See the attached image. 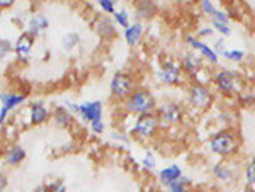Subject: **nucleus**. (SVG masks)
<instances>
[{
  "mask_svg": "<svg viewBox=\"0 0 255 192\" xmlns=\"http://www.w3.org/2000/svg\"><path fill=\"white\" fill-rule=\"evenodd\" d=\"M96 3L106 15H113L118 10V0H96Z\"/></svg>",
  "mask_w": 255,
  "mask_h": 192,
  "instance_id": "33",
  "label": "nucleus"
},
{
  "mask_svg": "<svg viewBox=\"0 0 255 192\" xmlns=\"http://www.w3.org/2000/svg\"><path fill=\"white\" fill-rule=\"evenodd\" d=\"M157 96L150 91L145 85H138V89L131 94L128 99L123 102V109L128 116H143V114H150L157 111Z\"/></svg>",
  "mask_w": 255,
  "mask_h": 192,
  "instance_id": "4",
  "label": "nucleus"
},
{
  "mask_svg": "<svg viewBox=\"0 0 255 192\" xmlns=\"http://www.w3.org/2000/svg\"><path fill=\"white\" fill-rule=\"evenodd\" d=\"M48 27H49V20L43 12L34 14L29 19V22H27V32H29L32 38H39V36H43L44 32L48 31Z\"/></svg>",
  "mask_w": 255,
  "mask_h": 192,
  "instance_id": "19",
  "label": "nucleus"
},
{
  "mask_svg": "<svg viewBox=\"0 0 255 192\" xmlns=\"http://www.w3.org/2000/svg\"><path fill=\"white\" fill-rule=\"evenodd\" d=\"M51 119L56 128H70V126L73 124V114L67 111L63 105H60V107H56L55 111H53Z\"/></svg>",
  "mask_w": 255,
  "mask_h": 192,
  "instance_id": "23",
  "label": "nucleus"
},
{
  "mask_svg": "<svg viewBox=\"0 0 255 192\" xmlns=\"http://www.w3.org/2000/svg\"><path fill=\"white\" fill-rule=\"evenodd\" d=\"M208 152L220 160H232L240 153L242 138L237 128H220L208 136Z\"/></svg>",
  "mask_w": 255,
  "mask_h": 192,
  "instance_id": "1",
  "label": "nucleus"
},
{
  "mask_svg": "<svg viewBox=\"0 0 255 192\" xmlns=\"http://www.w3.org/2000/svg\"><path fill=\"white\" fill-rule=\"evenodd\" d=\"M77 116L80 117L82 122L89 124L90 131L96 136H101L106 131L104 124V104L101 100H87L79 104Z\"/></svg>",
  "mask_w": 255,
  "mask_h": 192,
  "instance_id": "7",
  "label": "nucleus"
},
{
  "mask_svg": "<svg viewBox=\"0 0 255 192\" xmlns=\"http://www.w3.org/2000/svg\"><path fill=\"white\" fill-rule=\"evenodd\" d=\"M80 44V34L79 32H67L61 38V50L63 51H73Z\"/></svg>",
  "mask_w": 255,
  "mask_h": 192,
  "instance_id": "25",
  "label": "nucleus"
},
{
  "mask_svg": "<svg viewBox=\"0 0 255 192\" xmlns=\"http://www.w3.org/2000/svg\"><path fill=\"white\" fill-rule=\"evenodd\" d=\"M237 100L242 107H255V96L249 91H242L237 96Z\"/></svg>",
  "mask_w": 255,
  "mask_h": 192,
  "instance_id": "32",
  "label": "nucleus"
},
{
  "mask_svg": "<svg viewBox=\"0 0 255 192\" xmlns=\"http://www.w3.org/2000/svg\"><path fill=\"white\" fill-rule=\"evenodd\" d=\"M44 189H46V192H67V186L61 179H55V181L48 182Z\"/></svg>",
  "mask_w": 255,
  "mask_h": 192,
  "instance_id": "36",
  "label": "nucleus"
},
{
  "mask_svg": "<svg viewBox=\"0 0 255 192\" xmlns=\"http://www.w3.org/2000/svg\"><path fill=\"white\" fill-rule=\"evenodd\" d=\"M160 5L157 0H136L134 2V20L148 22L158 15Z\"/></svg>",
  "mask_w": 255,
  "mask_h": 192,
  "instance_id": "15",
  "label": "nucleus"
},
{
  "mask_svg": "<svg viewBox=\"0 0 255 192\" xmlns=\"http://www.w3.org/2000/svg\"><path fill=\"white\" fill-rule=\"evenodd\" d=\"M215 121L221 128H237L238 124V112L232 107H221L216 112Z\"/></svg>",
  "mask_w": 255,
  "mask_h": 192,
  "instance_id": "21",
  "label": "nucleus"
},
{
  "mask_svg": "<svg viewBox=\"0 0 255 192\" xmlns=\"http://www.w3.org/2000/svg\"><path fill=\"white\" fill-rule=\"evenodd\" d=\"M182 177H184V172H182V169H180L179 163H168V165L162 167L157 174V181L163 189H168L172 184H175Z\"/></svg>",
  "mask_w": 255,
  "mask_h": 192,
  "instance_id": "16",
  "label": "nucleus"
},
{
  "mask_svg": "<svg viewBox=\"0 0 255 192\" xmlns=\"http://www.w3.org/2000/svg\"><path fill=\"white\" fill-rule=\"evenodd\" d=\"M211 48L218 53V55L221 56V55H223V53L226 51V39H225V38H221V36H218V38L213 39Z\"/></svg>",
  "mask_w": 255,
  "mask_h": 192,
  "instance_id": "38",
  "label": "nucleus"
},
{
  "mask_svg": "<svg viewBox=\"0 0 255 192\" xmlns=\"http://www.w3.org/2000/svg\"><path fill=\"white\" fill-rule=\"evenodd\" d=\"M184 43H186L187 46H189V50L197 53L201 58L206 61V65H209V67H220L221 56L218 55L215 50H213L211 44L204 43V41L197 38L196 34H186V38H184Z\"/></svg>",
  "mask_w": 255,
  "mask_h": 192,
  "instance_id": "11",
  "label": "nucleus"
},
{
  "mask_svg": "<svg viewBox=\"0 0 255 192\" xmlns=\"http://www.w3.org/2000/svg\"><path fill=\"white\" fill-rule=\"evenodd\" d=\"M184 104L194 112H208L216 104V92L206 82L189 80L184 89Z\"/></svg>",
  "mask_w": 255,
  "mask_h": 192,
  "instance_id": "2",
  "label": "nucleus"
},
{
  "mask_svg": "<svg viewBox=\"0 0 255 192\" xmlns=\"http://www.w3.org/2000/svg\"><path fill=\"white\" fill-rule=\"evenodd\" d=\"M7 187V177L3 174H0V192H5Z\"/></svg>",
  "mask_w": 255,
  "mask_h": 192,
  "instance_id": "42",
  "label": "nucleus"
},
{
  "mask_svg": "<svg viewBox=\"0 0 255 192\" xmlns=\"http://www.w3.org/2000/svg\"><path fill=\"white\" fill-rule=\"evenodd\" d=\"M209 85L216 92V96L223 99H237L238 94L244 91V79H242V73L235 68L220 67L211 73Z\"/></svg>",
  "mask_w": 255,
  "mask_h": 192,
  "instance_id": "3",
  "label": "nucleus"
},
{
  "mask_svg": "<svg viewBox=\"0 0 255 192\" xmlns=\"http://www.w3.org/2000/svg\"><path fill=\"white\" fill-rule=\"evenodd\" d=\"M213 26V29L218 36H221V38H230V36L233 34V29H232V24H223V22H216V20H209Z\"/></svg>",
  "mask_w": 255,
  "mask_h": 192,
  "instance_id": "31",
  "label": "nucleus"
},
{
  "mask_svg": "<svg viewBox=\"0 0 255 192\" xmlns=\"http://www.w3.org/2000/svg\"><path fill=\"white\" fill-rule=\"evenodd\" d=\"M211 177L220 186L233 187L238 184L240 170L233 160H218L211 165Z\"/></svg>",
  "mask_w": 255,
  "mask_h": 192,
  "instance_id": "10",
  "label": "nucleus"
},
{
  "mask_svg": "<svg viewBox=\"0 0 255 192\" xmlns=\"http://www.w3.org/2000/svg\"><path fill=\"white\" fill-rule=\"evenodd\" d=\"M192 192H220L216 189H211V187H194Z\"/></svg>",
  "mask_w": 255,
  "mask_h": 192,
  "instance_id": "43",
  "label": "nucleus"
},
{
  "mask_svg": "<svg viewBox=\"0 0 255 192\" xmlns=\"http://www.w3.org/2000/svg\"><path fill=\"white\" fill-rule=\"evenodd\" d=\"M111 138H113V140H116V141H123L125 145H129V143H131L129 134H126L123 131H113V133H111Z\"/></svg>",
  "mask_w": 255,
  "mask_h": 192,
  "instance_id": "39",
  "label": "nucleus"
},
{
  "mask_svg": "<svg viewBox=\"0 0 255 192\" xmlns=\"http://www.w3.org/2000/svg\"><path fill=\"white\" fill-rule=\"evenodd\" d=\"M244 177L247 189H255V157L245 162L244 165Z\"/></svg>",
  "mask_w": 255,
  "mask_h": 192,
  "instance_id": "24",
  "label": "nucleus"
},
{
  "mask_svg": "<svg viewBox=\"0 0 255 192\" xmlns=\"http://www.w3.org/2000/svg\"><path fill=\"white\" fill-rule=\"evenodd\" d=\"M145 31H146L145 24L139 22V20H133L131 26L123 31V36H125V41H126L128 46H131V48L138 46V44L143 41V38H145Z\"/></svg>",
  "mask_w": 255,
  "mask_h": 192,
  "instance_id": "18",
  "label": "nucleus"
},
{
  "mask_svg": "<svg viewBox=\"0 0 255 192\" xmlns=\"http://www.w3.org/2000/svg\"><path fill=\"white\" fill-rule=\"evenodd\" d=\"M3 152H5V150H3V148H2V146H0V158H2V157H3Z\"/></svg>",
  "mask_w": 255,
  "mask_h": 192,
  "instance_id": "45",
  "label": "nucleus"
},
{
  "mask_svg": "<svg viewBox=\"0 0 255 192\" xmlns=\"http://www.w3.org/2000/svg\"><path fill=\"white\" fill-rule=\"evenodd\" d=\"M196 36L199 39H209V38H213V36H215V29H213V26L211 24H203V26H199L197 27V31H196Z\"/></svg>",
  "mask_w": 255,
  "mask_h": 192,
  "instance_id": "35",
  "label": "nucleus"
},
{
  "mask_svg": "<svg viewBox=\"0 0 255 192\" xmlns=\"http://www.w3.org/2000/svg\"><path fill=\"white\" fill-rule=\"evenodd\" d=\"M139 165H141V169L145 170V172H151V170L157 169V155H155L153 150H150V148L146 150Z\"/></svg>",
  "mask_w": 255,
  "mask_h": 192,
  "instance_id": "28",
  "label": "nucleus"
},
{
  "mask_svg": "<svg viewBox=\"0 0 255 192\" xmlns=\"http://www.w3.org/2000/svg\"><path fill=\"white\" fill-rule=\"evenodd\" d=\"M15 3V0H0V9H9Z\"/></svg>",
  "mask_w": 255,
  "mask_h": 192,
  "instance_id": "41",
  "label": "nucleus"
},
{
  "mask_svg": "<svg viewBox=\"0 0 255 192\" xmlns=\"http://www.w3.org/2000/svg\"><path fill=\"white\" fill-rule=\"evenodd\" d=\"M242 192H250V189H247V187H245V189H244V191H242Z\"/></svg>",
  "mask_w": 255,
  "mask_h": 192,
  "instance_id": "46",
  "label": "nucleus"
},
{
  "mask_svg": "<svg viewBox=\"0 0 255 192\" xmlns=\"http://www.w3.org/2000/svg\"><path fill=\"white\" fill-rule=\"evenodd\" d=\"M12 51H14V44L9 39L0 38V60H5Z\"/></svg>",
  "mask_w": 255,
  "mask_h": 192,
  "instance_id": "37",
  "label": "nucleus"
},
{
  "mask_svg": "<svg viewBox=\"0 0 255 192\" xmlns=\"http://www.w3.org/2000/svg\"><path fill=\"white\" fill-rule=\"evenodd\" d=\"M221 58L226 60L228 63H233V65H240L244 63L247 60V53L244 50H226L223 55H221Z\"/></svg>",
  "mask_w": 255,
  "mask_h": 192,
  "instance_id": "26",
  "label": "nucleus"
},
{
  "mask_svg": "<svg viewBox=\"0 0 255 192\" xmlns=\"http://www.w3.org/2000/svg\"><path fill=\"white\" fill-rule=\"evenodd\" d=\"M51 111L44 105V102L41 100H36L31 104L29 107V121L31 124H44L49 117H51Z\"/></svg>",
  "mask_w": 255,
  "mask_h": 192,
  "instance_id": "20",
  "label": "nucleus"
},
{
  "mask_svg": "<svg viewBox=\"0 0 255 192\" xmlns=\"http://www.w3.org/2000/svg\"><path fill=\"white\" fill-rule=\"evenodd\" d=\"M250 192H255V189H250Z\"/></svg>",
  "mask_w": 255,
  "mask_h": 192,
  "instance_id": "47",
  "label": "nucleus"
},
{
  "mask_svg": "<svg viewBox=\"0 0 255 192\" xmlns=\"http://www.w3.org/2000/svg\"><path fill=\"white\" fill-rule=\"evenodd\" d=\"M209 20H216V22L230 24V22H232V15H230V12L226 10V9H220V7H218V10L211 15V17H209Z\"/></svg>",
  "mask_w": 255,
  "mask_h": 192,
  "instance_id": "34",
  "label": "nucleus"
},
{
  "mask_svg": "<svg viewBox=\"0 0 255 192\" xmlns=\"http://www.w3.org/2000/svg\"><path fill=\"white\" fill-rule=\"evenodd\" d=\"M155 80L163 87H182L186 85V75L180 67V61L174 58H163L158 61V67L155 70Z\"/></svg>",
  "mask_w": 255,
  "mask_h": 192,
  "instance_id": "6",
  "label": "nucleus"
},
{
  "mask_svg": "<svg viewBox=\"0 0 255 192\" xmlns=\"http://www.w3.org/2000/svg\"><path fill=\"white\" fill-rule=\"evenodd\" d=\"M92 27L99 38L104 41H113L118 38V26L111 15H106V14L97 15V17L94 19Z\"/></svg>",
  "mask_w": 255,
  "mask_h": 192,
  "instance_id": "14",
  "label": "nucleus"
},
{
  "mask_svg": "<svg viewBox=\"0 0 255 192\" xmlns=\"http://www.w3.org/2000/svg\"><path fill=\"white\" fill-rule=\"evenodd\" d=\"M63 107L67 109V111H70L72 114H75V116H77V111H79V104H77V102H73V100H65V102H63Z\"/></svg>",
  "mask_w": 255,
  "mask_h": 192,
  "instance_id": "40",
  "label": "nucleus"
},
{
  "mask_svg": "<svg viewBox=\"0 0 255 192\" xmlns=\"http://www.w3.org/2000/svg\"><path fill=\"white\" fill-rule=\"evenodd\" d=\"M26 102V96L17 92H2L0 94V124H5L9 114L14 111L15 107H19L20 104Z\"/></svg>",
  "mask_w": 255,
  "mask_h": 192,
  "instance_id": "13",
  "label": "nucleus"
},
{
  "mask_svg": "<svg viewBox=\"0 0 255 192\" xmlns=\"http://www.w3.org/2000/svg\"><path fill=\"white\" fill-rule=\"evenodd\" d=\"M113 19L116 22V26L121 27V29H128L131 26V15L126 9H118L113 14Z\"/></svg>",
  "mask_w": 255,
  "mask_h": 192,
  "instance_id": "27",
  "label": "nucleus"
},
{
  "mask_svg": "<svg viewBox=\"0 0 255 192\" xmlns=\"http://www.w3.org/2000/svg\"><path fill=\"white\" fill-rule=\"evenodd\" d=\"M24 158H26V150L20 145H12L9 148H5V152H3V162L9 167L20 165V163L24 162Z\"/></svg>",
  "mask_w": 255,
  "mask_h": 192,
  "instance_id": "22",
  "label": "nucleus"
},
{
  "mask_svg": "<svg viewBox=\"0 0 255 192\" xmlns=\"http://www.w3.org/2000/svg\"><path fill=\"white\" fill-rule=\"evenodd\" d=\"M180 67H182V72L187 80H199L203 72L206 70L204 68L206 67V61L201 58L197 53L189 50L180 56Z\"/></svg>",
  "mask_w": 255,
  "mask_h": 192,
  "instance_id": "12",
  "label": "nucleus"
},
{
  "mask_svg": "<svg viewBox=\"0 0 255 192\" xmlns=\"http://www.w3.org/2000/svg\"><path fill=\"white\" fill-rule=\"evenodd\" d=\"M136 89H138V79L134 73H131L128 70H118L111 77V82H109L111 97H113L114 100L121 102V104L136 91Z\"/></svg>",
  "mask_w": 255,
  "mask_h": 192,
  "instance_id": "9",
  "label": "nucleus"
},
{
  "mask_svg": "<svg viewBox=\"0 0 255 192\" xmlns=\"http://www.w3.org/2000/svg\"><path fill=\"white\" fill-rule=\"evenodd\" d=\"M29 192H46V189H44V186H38V187H34L32 191Z\"/></svg>",
  "mask_w": 255,
  "mask_h": 192,
  "instance_id": "44",
  "label": "nucleus"
},
{
  "mask_svg": "<svg viewBox=\"0 0 255 192\" xmlns=\"http://www.w3.org/2000/svg\"><path fill=\"white\" fill-rule=\"evenodd\" d=\"M192 189H194V187H192V181L184 175L182 179H179V181L175 184H172L168 189H165V192H192Z\"/></svg>",
  "mask_w": 255,
  "mask_h": 192,
  "instance_id": "29",
  "label": "nucleus"
},
{
  "mask_svg": "<svg viewBox=\"0 0 255 192\" xmlns=\"http://www.w3.org/2000/svg\"><path fill=\"white\" fill-rule=\"evenodd\" d=\"M157 116L160 117V122H162V129H170L175 128V126H180L186 119L187 114V107L184 102L177 100V99H162L157 105Z\"/></svg>",
  "mask_w": 255,
  "mask_h": 192,
  "instance_id": "5",
  "label": "nucleus"
},
{
  "mask_svg": "<svg viewBox=\"0 0 255 192\" xmlns=\"http://www.w3.org/2000/svg\"><path fill=\"white\" fill-rule=\"evenodd\" d=\"M160 129H162V122H160L157 112L143 114V116L133 117V126L129 129V136H133L136 141L146 143L153 140L160 133Z\"/></svg>",
  "mask_w": 255,
  "mask_h": 192,
  "instance_id": "8",
  "label": "nucleus"
},
{
  "mask_svg": "<svg viewBox=\"0 0 255 192\" xmlns=\"http://www.w3.org/2000/svg\"><path fill=\"white\" fill-rule=\"evenodd\" d=\"M32 46H34V38H32L27 31L22 32L17 38V41L14 43V53H15V56H17V60L26 63V61L31 58Z\"/></svg>",
  "mask_w": 255,
  "mask_h": 192,
  "instance_id": "17",
  "label": "nucleus"
},
{
  "mask_svg": "<svg viewBox=\"0 0 255 192\" xmlns=\"http://www.w3.org/2000/svg\"><path fill=\"white\" fill-rule=\"evenodd\" d=\"M197 7H199L201 14L206 15V17H211V15L218 10L216 2H213V0H197Z\"/></svg>",
  "mask_w": 255,
  "mask_h": 192,
  "instance_id": "30",
  "label": "nucleus"
}]
</instances>
